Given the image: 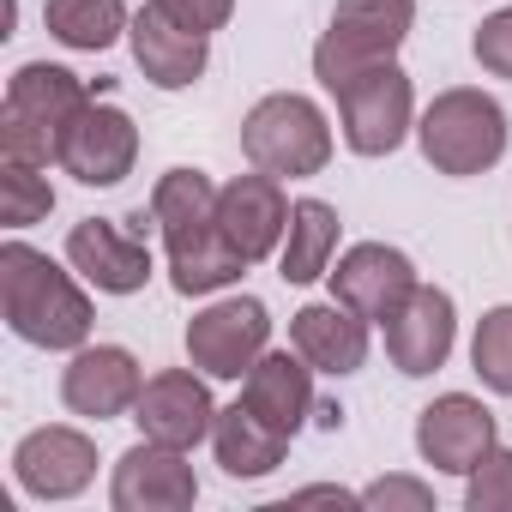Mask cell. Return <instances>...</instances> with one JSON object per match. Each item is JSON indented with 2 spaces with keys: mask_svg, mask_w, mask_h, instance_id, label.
Segmentation results:
<instances>
[{
  "mask_svg": "<svg viewBox=\"0 0 512 512\" xmlns=\"http://www.w3.org/2000/svg\"><path fill=\"white\" fill-rule=\"evenodd\" d=\"M0 314L7 332L37 350H85L91 344V296L73 272H61L43 247L7 241L0 247Z\"/></svg>",
  "mask_w": 512,
  "mask_h": 512,
  "instance_id": "cell-1",
  "label": "cell"
},
{
  "mask_svg": "<svg viewBox=\"0 0 512 512\" xmlns=\"http://www.w3.org/2000/svg\"><path fill=\"white\" fill-rule=\"evenodd\" d=\"M85 103H91V91H85L79 73H67L55 61H25L7 79V103H0V157L49 169Z\"/></svg>",
  "mask_w": 512,
  "mask_h": 512,
  "instance_id": "cell-2",
  "label": "cell"
},
{
  "mask_svg": "<svg viewBox=\"0 0 512 512\" xmlns=\"http://www.w3.org/2000/svg\"><path fill=\"white\" fill-rule=\"evenodd\" d=\"M416 145L434 175H488L506 157V109L476 85H452L422 109Z\"/></svg>",
  "mask_w": 512,
  "mask_h": 512,
  "instance_id": "cell-3",
  "label": "cell"
},
{
  "mask_svg": "<svg viewBox=\"0 0 512 512\" xmlns=\"http://www.w3.org/2000/svg\"><path fill=\"white\" fill-rule=\"evenodd\" d=\"M241 157L278 181H308L332 163V121L302 91H272L241 121Z\"/></svg>",
  "mask_w": 512,
  "mask_h": 512,
  "instance_id": "cell-4",
  "label": "cell"
},
{
  "mask_svg": "<svg viewBox=\"0 0 512 512\" xmlns=\"http://www.w3.org/2000/svg\"><path fill=\"white\" fill-rule=\"evenodd\" d=\"M410 25H416V0H338L326 37L314 43V79L338 91L350 73L374 61H398Z\"/></svg>",
  "mask_w": 512,
  "mask_h": 512,
  "instance_id": "cell-5",
  "label": "cell"
},
{
  "mask_svg": "<svg viewBox=\"0 0 512 512\" xmlns=\"http://www.w3.org/2000/svg\"><path fill=\"white\" fill-rule=\"evenodd\" d=\"M332 97H338L344 145L356 157H392L416 133V91L398 61H374V67L350 73Z\"/></svg>",
  "mask_w": 512,
  "mask_h": 512,
  "instance_id": "cell-6",
  "label": "cell"
},
{
  "mask_svg": "<svg viewBox=\"0 0 512 512\" xmlns=\"http://www.w3.org/2000/svg\"><path fill=\"white\" fill-rule=\"evenodd\" d=\"M272 350V314L260 296H223L187 320V362L205 380H241Z\"/></svg>",
  "mask_w": 512,
  "mask_h": 512,
  "instance_id": "cell-7",
  "label": "cell"
},
{
  "mask_svg": "<svg viewBox=\"0 0 512 512\" xmlns=\"http://www.w3.org/2000/svg\"><path fill=\"white\" fill-rule=\"evenodd\" d=\"M79 187H121L139 163V127L121 103H85L55 157Z\"/></svg>",
  "mask_w": 512,
  "mask_h": 512,
  "instance_id": "cell-8",
  "label": "cell"
},
{
  "mask_svg": "<svg viewBox=\"0 0 512 512\" xmlns=\"http://www.w3.org/2000/svg\"><path fill=\"white\" fill-rule=\"evenodd\" d=\"M290 199H284V181L266 175V169H253V175H235L229 187H217V229L223 241L241 253L247 266H260L272 260V253L284 247L290 235Z\"/></svg>",
  "mask_w": 512,
  "mask_h": 512,
  "instance_id": "cell-9",
  "label": "cell"
},
{
  "mask_svg": "<svg viewBox=\"0 0 512 512\" xmlns=\"http://www.w3.org/2000/svg\"><path fill=\"white\" fill-rule=\"evenodd\" d=\"M494 446H500L494 410L470 392H440L416 416V452H422V464H434L446 476H470Z\"/></svg>",
  "mask_w": 512,
  "mask_h": 512,
  "instance_id": "cell-10",
  "label": "cell"
},
{
  "mask_svg": "<svg viewBox=\"0 0 512 512\" xmlns=\"http://www.w3.org/2000/svg\"><path fill=\"white\" fill-rule=\"evenodd\" d=\"M416 266H410V253L404 247H386V241H356L350 253H338V266H332V296L344 308H356L368 326H386L410 290H416Z\"/></svg>",
  "mask_w": 512,
  "mask_h": 512,
  "instance_id": "cell-11",
  "label": "cell"
},
{
  "mask_svg": "<svg viewBox=\"0 0 512 512\" xmlns=\"http://www.w3.org/2000/svg\"><path fill=\"white\" fill-rule=\"evenodd\" d=\"M91 476H97V440L67 428V422L31 428L13 446V482L31 500H73V494L91 488Z\"/></svg>",
  "mask_w": 512,
  "mask_h": 512,
  "instance_id": "cell-12",
  "label": "cell"
},
{
  "mask_svg": "<svg viewBox=\"0 0 512 512\" xmlns=\"http://www.w3.org/2000/svg\"><path fill=\"white\" fill-rule=\"evenodd\" d=\"M67 266L103 296H139L151 284V247L115 217H85L67 229Z\"/></svg>",
  "mask_w": 512,
  "mask_h": 512,
  "instance_id": "cell-13",
  "label": "cell"
},
{
  "mask_svg": "<svg viewBox=\"0 0 512 512\" xmlns=\"http://www.w3.org/2000/svg\"><path fill=\"white\" fill-rule=\"evenodd\" d=\"M139 392H145V374H139V356L127 344H85L61 368V404L85 422L127 416L139 404Z\"/></svg>",
  "mask_w": 512,
  "mask_h": 512,
  "instance_id": "cell-14",
  "label": "cell"
},
{
  "mask_svg": "<svg viewBox=\"0 0 512 512\" xmlns=\"http://www.w3.org/2000/svg\"><path fill=\"white\" fill-rule=\"evenodd\" d=\"M133 422L145 440L157 446H175V452H193L199 440H211V422H217V404L205 392V374L193 368H163L145 380L139 404H133Z\"/></svg>",
  "mask_w": 512,
  "mask_h": 512,
  "instance_id": "cell-15",
  "label": "cell"
},
{
  "mask_svg": "<svg viewBox=\"0 0 512 512\" xmlns=\"http://www.w3.org/2000/svg\"><path fill=\"white\" fill-rule=\"evenodd\" d=\"M193 500H199V476H193L187 452L139 440L115 458V476H109V506L115 512H181Z\"/></svg>",
  "mask_w": 512,
  "mask_h": 512,
  "instance_id": "cell-16",
  "label": "cell"
},
{
  "mask_svg": "<svg viewBox=\"0 0 512 512\" xmlns=\"http://www.w3.org/2000/svg\"><path fill=\"white\" fill-rule=\"evenodd\" d=\"M458 344V308L446 290L434 284H416L410 302L386 320V356L404 380H422V374H440L446 356Z\"/></svg>",
  "mask_w": 512,
  "mask_h": 512,
  "instance_id": "cell-17",
  "label": "cell"
},
{
  "mask_svg": "<svg viewBox=\"0 0 512 512\" xmlns=\"http://www.w3.org/2000/svg\"><path fill=\"white\" fill-rule=\"evenodd\" d=\"M127 43H133L139 73H145L157 91H187V85H199L205 67H211V37L175 25L163 7H139L133 25H127Z\"/></svg>",
  "mask_w": 512,
  "mask_h": 512,
  "instance_id": "cell-18",
  "label": "cell"
},
{
  "mask_svg": "<svg viewBox=\"0 0 512 512\" xmlns=\"http://www.w3.org/2000/svg\"><path fill=\"white\" fill-rule=\"evenodd\" d=\"M241 404L260 410L272 428L302 434V422L314 416V362L290 344V350H266L241 374Z\"/></svg>",
  "mask_w": 512,
  "mask_h": 512,
  "instance_id": "cell-19",
  "label": "cell"
},
{
  "mask_svg": "<svg viewBox=\"0 0 512 512\" xmlns=\"http://www.w3.org/2000/svg\"><path fill=\"white\" fill-rule=\"evenodd\" d=\"M290 344L314 362V374H356L368 362V320L356 308H344L338 296L332 302H308L296 320H290Z\"/></svg>",
  "mask_w": 512,
  "mask_h": 512,
  "instance_id": "cell-20",
  "label": "cell"
},
{
  "mask_svg": "<svg viewBox=\"0 0 512 512\" xmlns=\"http://www.w3.org/2000/svg\"><path fill=\"white\" fill-rule=\"evenodd\" d=\"M211 452H217L223 476L253 482V476H272V470L284 464L290 434H284V428H272L260 410H247V404L235 398V404H229V410H217V422H211Z\"/></svg>",
  "mask_w": 512,
  "mask_h": 512,
  "instance_id": "cell-21",
  "label": "cell"
},
{
  "mask_svg": "<svg viewBox=\"0 0 512 512\" xmlns=\"http://www.w3.org/2000/svg\"><path fill=\"white\" fill-rule=\"evenodd\" d=\"M338 205H326V199H296V211H290V235H284V247H278V278L284 284H320V278H332V260H338Z\"/></svg>",
  "mask_w": 512,
  "mask_h": 512,
  "instance_id": "cell-22",
  "label": "cell"
},
{
  "mask_svg": "<svg viewBox=\"0 0 512 512\" xmlns=\"http://www.w3.org/2000/svg\"><path fill=\"white\" fill-rule=\"evenodd\" d=\"M151 223H157L163 247L211 229L217 223V187H211V175L205 169H169V175H157V187H151Z\"/></svg>",
  "mask_w": 512,
  "mask_h": 512,
  "instance_id": "cell-23",
  "label": "cell"
},
{
  "mask_svg": "<svg viewBox=\"0 0 512 512\" xmlns=\"http://www.w3.org/2000/svg\"><path fill=\"white\" fill-rule=\"evenodd\" d=\"M163 253H169V284H175V296H217V290H229L247 272V260L223 241L217 223L199 229V235H187V241H175V247H163Z\"/></svg>",
  "mask_w": 512,
  "mask_h": 512,
  "instance_id": "cell-24",
  "label": "cell"
},
{
  "mask_svg": "<svg viewBox=\"0 0 512 512\" xmlns=\"http://www.w3.org/2000/svg\"><path fill=\"white\" fill-rule=\"evenodd\" d=\"M43 25H49L55 43H67L79 55H103L133 25V13H127V0H49Z\"/></svg>",
  "mask_w": 512,
  "mask_h": 512,
  "instance_id": "cell-25",
  "label": "cell"
},
{
  "mask_svg": "<svg viewBox=\"0 0 512 512\" xmlns=\"http://www.w3.org/2000/svg\"><path fill=\"white\" fill-rule=\"evenodd\" d=\"M49 211H55V187H49L43 163L0 157V223H7V229H31Z\"/></svg>",
  "mask_w": 512,
  "mask_h": 512,
  "instance_id": "cell-26",
  "label": "cell"
},
{
  "mask_svg": "<svg viewBox=\"0 0 512 512\" xmlns=\"http://www.w3.org/2000/svg\"><path fill=\"white\" fill-rule=\"evenodd\" d=\"M470 368L488 392L512 398V308H488L470 338Z\"/></svg>",
  "mask_w": 512,
  "mask_h": 512,
  "instance_id": "cell-27",
  "label": "cell"
},
{
  "mask_svg": "<svg viewBox=\"0 0 512 512\" xmlns=\"http://www.w3.org/2000/svg\"><path fill=\"white\" fill-rule=\"evenodd\" d=\"M464 506L470 512H512V446H494L464 476Z\"/></svg>",
  "mask_w": 512,
  "mask_h": 512,
  "instance_id": "cell-28",
  "label": "cell"
},
{
  "mask_svg": "<svg viewBox=\"0 0 512 512\" xmlns=\"http://www.w3.org/2000/svg\"><path fill=\"white\" fill-rule=\"evenodd\" d=\"M470 55H476V67H482L488 79H512V7H500V13H488V19L476 25Z\"/></svg>",
  "mask_w": 512,
  "mask_h": 512,
  "instance_id": "cell-29",
  "label": "cell"
},
{
  "mask_svg": "<svg viewBox=\"0 0 512 512\" xmlns=\"http://www.w3.org/2000/svg\"><path fill=\"white\" fill-rule=\"evenodd\" d=\"M362 506L368 512H434V488L428 482H416V476H380V482H368L362 488Z\"/></svg>",
  "mask_w": 512,
  "mask_h": 512,
  "instance_id": "cell-30",
  "label": "cell"
},
{
  "mask_svg": "<svg viewBox=\"0 0 512 512\" xmlns=\"http://www.w3.org/2000/svg\"><path fill=\"white\" fill-rule=\"evenodd\" d=\"M151 7H163L175 25H187L199 37H211V31H223L235 19V0H151Z\"/></svg>",
  "mask_w": 512,
  "mask_h": 512,
  "instance_id": "cell-31",
  "label": "cell"
},
{
  "mask_svg": "<svg viewBox=\"0 0 512 512\" xmlns=\"http://www.w3.org/2000/svg\"><path fill=\"white\" fill-rule=\"evenodd\" d=\"M290 500H296V506H314V500H326V506H362V494H350V488H332V482H320V488H296Z\"/></svg>",
  "mask_w": 512,
  "mask_h": 512,
  "instance_id": "cell-32",
  "label": "cell"
}]
</instances>
